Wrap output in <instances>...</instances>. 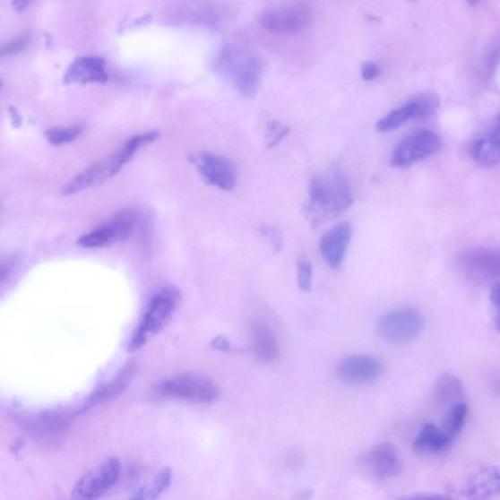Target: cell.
<instances>
[{"label":"cell","mask_w":500,"mask_h":500,"mask_svg":"<svg viewBox=\"0 0 500 500\" xmlns=\"http://www.w3.org/2000/svg\"><path fill=\"white\" fill-rule=\"evenodd\" d=\"M353 203L349 182L341 171L332 170L325 176L312 178L306 209L312 224L337 219L349 210Z\"/></svg>","instance_id":"1"},{"label":"cell","mask_w":500,"mask_h":500,"mask_svg":"<svg viewBox=\"0 0 500 500\" xmlns=\"http://www.w3.org/2000/svg\"><path fill=\"white\" fill-rule=\"evenodd\" d=\"M216 70L246 98L254 97L263 80V62L258 54L234 43H227L215 61Z\"/></svg>","instance_id":"2"},{"label":"cell","mask_w":500,"mask_h":500,"mask_svg":"<svg viewBox=\"0 0 500 500\" xmlns=\"http://www.w3.org/2000/svg\"><path fill=\"white\" fill-rule=\"evenodd\" d=\"M159 136L158 132H150L130 138L114 154L96 162L65 185L62 194H74L113 178L134 157L139 149L153 143Z\"/></svg>","instance_id":"3"},{"label":"cell","mask_w":500,"mask_h":500,"mask_svg":"<svg viewBox=\"0 0 500 500\" xmlns=\"http://www.w3.org/2000/svg\"><path fill=\"white\" fill-rule=\"evenodd\" d=\"M179 300L180 292L174 287L166 288L157 293L151 300L145 316L130 341L129 351H137L148 340L166 327L176 312Z\"/></svg>","instance_id":"4"},{"label":"cell","mask_w":500,"mask_h":500,"mask_svg":"<svg viewBox=\"0 0 500 500\" xmlns=\"http://www.w3.org/2000/svg\"><path fill=\"white\" fill-rule=\"evenodd\" d=\"M313 20V7L300 2L271 6L259 15L261 27L278 35L299 34L310 27Z\"/></svg>","instance_id":"5"},{"label":"cell","mask_w":500,"mask_h":500,"mask_svg":"<svg viewBox=\"0 0 500 500\" xmlns=\"http://www.w3.org/2000/svg\"><path fill=\"white\" fill-rule=\"evenodd\" d=\"M157 392L164 397L211 404L220 397V390L211 378L198 374H184L161 382Z\"/></svg>","instance_id":"6"},{"label":"cell","mask_w":500,"mask_h":500,"mask_svg":"<svg viewBox=\"0 0 500 500\" xmlns=\"http://www.w3.org/2000/svg\"><path fill=\"white\" fill-rule=\"evenodd\" d=\"M140 222L135 210L117 212L110 220L80 237L79 245L87 248H101L121 243L132 236Z\"/></svg>","instance_id":"7"},{"label":"cell","mask_w":500,"mask_h":500,"mask_svg":"<svg viewBox=\"0 0 500 500\" xmlns=\"http://www.w3.org/2000/svg\"><path fill=\"white\" fill-rule=\"evenodd\" d=\"M423 327L421 314L414 308L390 311L379 320L377 330L382 339L393 345L414 341Z\"/></svg>","instance_id":"8"},{"label":"cell","mask_w":500,"mask_h":500,"mask_svg":"<svg viewBox=\"0 0 500 500\" xmlns=\"http://www.w3.org/2000/svg\"><path fill=\"white\" fill-rule=\"evenodd\" d=\"M121 474L122 462L115 458L108 459L81 478L73 488V499H99L112 490Z\"/></svg>","instance_id":"9"},{"label":"cell","mask_w":500,"mask_h":500,"mask_svg":"<svg viewBox=\"0 0 500 500\" xmlns=\"http://www.w3.org/2000/svg\"><path fill=\"white\" fill-rule=\"evenodd\" d=\"M441 146L442 139L436 133L419 130L401 141L391 157V165L395 168L409 167L437 153Z\"/></svg>","instance_id":"10"},{"label":"cell","mask_w":500,"mask_h":500,"mask_svg":"<svg viewBox=\"0 0 500 500\" xmlns=\"http://www.w3.org/2000/svg\"><path fill=\"white\" fill-rule=\"evenodd\" d=\"M439 105L440 100L437 94H420L380 119L375 127L380 133L391 132L412 118L433 116L437 112Z\"/></svg>","instance_id":"11"},{"label":"cell","mask_w":500,"mask_h":500,"mask_svg":"<svg viewBox=\"0 0 500 500\" xmlns=\"http://www.w3.org/2000/svg\"><path fill=\"white\" fill-rule=\"evenodd\" d=\"M459 265L462 273L474 280H492L500 278V250L471 248L461 253Z\"/></svg>","instance_id":"12"},{"label":"cell","mask_w":500,"mask_h":500,"mask_svg":"<svg viewBox=\"0 0 500 500\" xmlns=\"http://www.w3.org/2000/svg\"><path fill=\"white\" fill-rule=\"evenodd\" d=\"M192 159L205 181L212 186L223 191H231L236 187L237 168L229 159L203 151Z\"/></svg>","instance_id":"13"},{"label":"cell","mask_w":500,"mask_h":500,"mask_svg":"<svg viewBox=\"0 0 500 500\" xmlns=\"http://www.w3.org/2000/svg\"><path fill=\"white\" fill-rule=\"evenodd\" d=\"M383 373V364L369 356L348 357L337 366V375L343 383L353 385L372 384Z\"/></svg>","instance_id":"14"},{"label":"cell","mask_w":500,"mask_h":500,"mask_svg":"<svg viewBox=\"0 0 500 500\" xmlns=\"http://www.w3.org/2000/svg\"><path fill=\"white\" fill-rule=\"evenodd\" d=\"M364 465L375 479L384 481L398 476L403 464L393 444H378L365 455Z\"/></svg>","instance_id":"15"},{"label":"cell","mask_w":500,"mask_h":500,"mask_svg":"<svg viewBox=\"0 0 500 500\" xmlns=\"http://www.w3.org/2000/svg\"><path fill=\"white\" fill-rule=\"evenodd\" d=\"M352 237L353 227L348 222L337 224L322 237L321 254L331 268L339 269L341 266Z\"/></svg>","instance_id":"16"},{"label":"cell","mask_w":500,"mask_h":500,"mask_svg":"<svg viewBox=\"0 0 500 500\" xmlns=\"http://www.w3.org/2000/svg\"><path fill=\"white\" fill-rule=\"evenodd\" d=\"M464 496L469 500H490L500 496V466L487 465L466 480Z\"/></svg>","instance_id":"17"},{"label":"cell","mask_w":500,"mask_h":500,"mask_svg":"<svg viewBox=\"0 0 500 500\" xmlns=\"http://www.w3.org/2000/svg\"><path fill=\"white\" fill-rule=\"evenodd\" d=\"M250 351L263 363H273L279 358L275 334L263 319H255L250 323Z\"/></svg>","instance_id":"18"},{"label":"cell","mask_w":500,"mask_h":500,"mask_svg":"<svg viewBox=\"0 0 500 500\" xmlns=\"http://www.w3.org/2000/svg\"><path fill=\"white\" fill-rule=\"evenodd\" d=\"M471 155L478 165L491 168L500 161V114L472 145Z\"/></svg>","instance_id":"19"},{"label":"cell","mask_w":500,"mask_h":500,"mask_svg":"<svg viewBox=\"0 0 500 500\" xmlns=\"http://www.w3.org/2000/svg\"><path fill=\"white\" fill-rule=\"evenodd\" d=\"M73 415L62 410H47L21 418L22 427L39 436L57 434L66 428Z\"/></svg>","instance_id":"20"},{"label":"cell","mask_w":500,"mask_h":500,"mask_svg":"<svg viewBox=\"0 0 500 500\" xmlns=\"http://www.w3.org/2000/svg\"><path fill=\"white\" fill-rule=\"evenodd\" d=\"M106 62L99 57H79L75 59L65 74V83H104L108 81Z\"/></svg>","instance_id":"21"},{"label":"cell","mask_w":500,"mask_h":500,"mask_svg":"<svg viewBox=\"0 0 500 500\" xmlns=\"http://www.w3.org/2000/svg\"><path fill=\"white\" fill-rule=\"evenodd\" d=\"M137 371V365L135 362H129L125 366L121 371L113 378L111 383L98 388L95 392L87 400L85 405L78 412H83L91 407L104 404L108 401H111L119 395L123 394L132 384L133 379Z\"/></svg>","instance_id":"22"},{"label":"cell","mask_w":500,"mask_h":500,"mask_svg":"<svg viewBox=\"0 0 500 500\" xmlns=\"http://www.w3.org/2000/svg\"><path fill=\"white\" fill-rule=\"evenodd\" d=\"M454 438L434 423L424 424L414 441V449L422 454H440L447 452Z\"/></svg>","instance_id":"23"},{"label":"cell","mask_w":500,"mask_h":500,"mask_svg":"<svg viewBox=\"0 0 500 500\" xmlns=\"http://www.w3.org/2000/svg\"><path fill=\"white\" fill-rule=\"evenodd\" d=\"M465 392L459 378L444 374L440 375L434 386V399L441 409H452L464 401Z\"/></svg>","instance_id":"24"},{"label":"cell","mask_w":500,"mask_h":500,"mask_svg":"<svg viewBox=\"0 0 500 500\" xmlns=\"http://www.w3.org/2000/svg\"><path fill=\"white\" fill-rule=\"evenodd\" d=\"M172 472L169 469L159 471L149 484L140 487L139 490L126 500H157L170 487Z\"/></svg>","instance_id":"25"},{"label":"cell","mask_w":500,"mask_h":500,"mask_svg":"<svg viewBox=\"0 0 500 500\" xmlns=\"http://www.w3.org/2000/svg\"><path fill=\"white\" fill-rule=\"evenodd\" d=\"M469 416V407L466 403H461L450 409L445 415L442 428L453 438L459 436Z\"/></svg>","instance_id":"26"},{"label":"cell","mask_w":500,"mask_h":500,"mask_svg":"<svg viewBox=\"0 0 500 500\" xmlns=\"http://www.w3.org/2000/svg\"><path fill=\"white\" fill-rule=\"evenodd\" d=\"M82 133V128L79 126L69 128H56L48 130L47 139L54 146H61L73 142Z\"/></svg>","instance_id":"27"},{"label":"cell","mask_w":500,"mask_h":500,"mask_svg":"<svg viewBox=\"0 0 500 500\" xmlns=\"http://www.w3.org/2000/svg\"><path fill=\"white\" fill-rule=\"evenodd\" d=\"M313 268L309 258L302 255L297 260V281L299 289L308 292L312 288Z\"/></svg>","instance_id":"28"},{"label":"cell","mask_w":500,"mask_h":500,"mask_svg":"<svg viewBox=\"0 0 500 500\" xmlns=\"http://www.w3.org/2000/svg\"><path fill=\"white\" fill-rule=\"evenodd\" d=\"M289 133V128L278 122H271L267 126L268 147H275Z\"/></svg>","instance_id":"29"},{"label":"cell","mask_w":500,"mask_h":500,"mask_svg":"<svg viewBox=\"0 0 500 500\" xmlns=\"http://www.w3.org/2000/svg\"><path fill=\"white\" fill-rule=\"evenodd\" d=\"M29 39L26 36L19 37L11 40L2 48V56H17L28 46Z\"/></svg>","instance_id":"30"},{"label":"cell","mask_w":500,"mask_h":500,"mask_svg":"<svg viewBox=\"0 0 500 500\" xmlns=\"http://www.w3.org/2000/svg\"><path fill=\"white\" fill-rule=\"evenodd\" d=\"M261 233L269 238L276 252L280 253L282 249V246H284V243H282V236L277 228L273 226H263V229H261Z\"/></svg>","instance_id":"31"},{"label":"cell","mask_w":500,"mask_h":500,"mask_svg":"<svg viewBox=\"0 0 500 500\" xmlns=\"http://www.w3.org/2000/svg\"><path fill=\"white\" fill-rule=\"evenodd\" d=\"M380 72H382V68L374 61H367L362 65V78L366 82H372L377 79Z\"/></svg>","instance_id":"32"},{"label":"cell","mask_w":500,"mask_h":500,"mask_svg":"<svg viewBox=\"0 0 500 500\" xmlns=\"http://www.w3.org/2000/svg\"><path fill=\"white\" fill-rule=\"evenodd\" d=\"M400 500H454V498L441 494H417Z\"/></svg>","instance_id":"33"},{"label":"cell","mask_w":500,"mask_h":500,"mask_svg":"<svg viewBox=\"0 0 500 500\" xmlns=\"http://www.w3.org/2000/svg\"><path fill=\"white\" fill-rule=\"evenodd\" d=\"M212 346L215 348V349L220 350L222 352H230L233 350L231 343L229 342V341L225 339L224 336H217L216 339H214L212 341Z\"/></svg>","instance_id":"34"},{"label":"cell","mask_w":500,"mask_h":500,"mask_svg":"<svg viewBox=\"0 0 500 500\" xmlns=\"http://www.w3.org/2000/svg\"><path fill=\"white\" fill-rule=\"evenodd\" d=\"M491 301L495 306L500 307V282L496 284L491 291Z\"/></svg>","instance_id":"35"},{"label":"cell","mask_w":500,"mask_h":500,"mask_svg":"<svg viewBox=\"0 0 500 500\" xmlns=\"http://www.w3.org/2000/svg\"><path fill=\"white\" fill-rule=\"evenodd\" d=\"M11 116H13L14 125H19L21 124V116L15 108H13V111H11Z\"/></svg>","instance_id":"36"},{"label":"cell","mask_w":500,"mask_h":500,"mask_svg":"<svg viewBox=\"0 0 500 500\" xmlns=\"http://www.w3.org/2000/svg\"><path fill=\"white\" fill-rule=\"evenodd\" d=\"M29 5L28 2H14L13 3V6L16 10L18 11H22L26 9V7Z\"/></svg>","instance_id":"37"},{"label":"cell","mask_w":500,"mask_h":500,"mask_svg":"<svg viewBox=\"0 0 500 500\" xmlns=\"http://www.w3.org/2000/svg\"><path fill=\"white\" fill-rule=\"evenodd\" d=\"M498 309L497 319H496V327L500 332V307Z\"/></svg>","instance_id":"38"},{"label":"cell","mask_w":500,"mask_h":500,"mask_svg":"<svg viewBox=\"0 0 500 500\" xmlns=\"http://www.w3.org/2000/svg\"><path fill=\"white\" fill-rule=\"evenodd\" d=\"M496 392L500 395V380L496 385Z\"/></svg>","instance_id":"39"}]
</instances>
